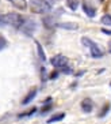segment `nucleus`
<instances>
[{"mask_svg": "<svg viewBox=\"0 0 111 124\" xmlns=\"http://www.w3.org/2000/svg\"><path fill=\"white\" fill-rule=\"evenodd\" d=\"M0 22H3V19H1V15H0Z\"/></svg>", "mask_w": 111, "mask_h": 124, "instance_id": "nucleus-24", "label": "nucleus"}, {"mask_svg": "<svg viewBox=\"0 0 111 124\" xmlns=\"http://www.w3.org/2000/svg\"><path fill=\"white\" fill-rule=\"evenodd\" d=\"M35 97H37V89H31V90L29 91V94L25 97V100L22 101V104H23V105H27V104H30Z\"/></svg>", "mask_w": 111, "mask_h": 124, "instance_id": "nucleus-9", "label": "nucleus"}, {"mask_svg": "<svg viewBox=\"0 0 111 124\" xmlns=\"http://www.w3.org/2000/svg\"><path fill=\"white\" fill-rule=\"evenodd\" d=\"M15 8H18V10H22V11H25L26 8H27V1L26 0H8Z\"/></svg>", "mask_w": 111, "mask_h": 124, "instance_id": "nucleus-8", "label": "nucleus"}, {"mask_svg": "<svg viewBox=\"0 0 111 124\" xmlns=\"http://www.w3.org/2000/svg\"><path fill=\"white\" fill-rule=\"evenodd\" d=\"M102 33H104V34H107V36H111V30H108V29H102Z\"/></svg>", "mask_w": 111, "mask_h": 124, "instance_id": "nucleus-21", "label": "nucleus"}, {"mask_svg": "<svg viewBox=\"0 0 111 124\" xmlns=\"http://www.w3.org/2000/svg\"><path fill=\"white\" fill-rule=\"evenodd\" d=\"M102 23L104 26H111V15L110 14H106L102 16Z\"/></svg>", "mask_w": 111, "mask_h": 124, "instance_id": "nucleus-15", "label": "nucleus"}, {"mask_svg": "<svg viewBox=\"0 0 111 124\" xmlns=\"http://www.w3.org/2000/svg\"><path fill=\"white\" fill-rule=\"evenodd\" d=\"M68 57L64 55H56L50 59V63L54 68H62V67L68 66Z\"/></svg>", "mask_w": 111, "mask_h": 124, "instance_id": "nucleus-6", "label": "nucleus"}, {"mask_svg": "<svg viewBox=\"0 0 111 124\" xmlns=\"http://www.w3.org/2000/svg\"><path fill=\"white\" fill-rule=\"evenodd\" d=\"M35 29H37V23L34 22V21H31V19H29V21H25V22H23V25L20 26L19 30H20L23 34L31 37L33 33L35 31Z\"/></svg>", "mask_w": 111, "mask_h": 124, "instance_id": "nucleus-4", "label": "nucleus"}, {"mask_svg": "<svg viewBox=\"0 0 111 124\" xmlns=\"http://www.w3.org/2000/svg\"><path fill=\"white\" fill-rule=\"evenodd\" d=\"M30 8L35 14H49L52 12V4L47 0H31L30 1Z\"/></svg>", "mask_w": 111, "mask_h": 124, "instance_id": "nucleus-1", "label": "nucleus"}, {"mask_svg": "<svg viewBox=\"0 0 111 124\" xmlns=\"http://www.w3.org/2000/svg\"><path fill=\"white\" fill-rule=\"evenodd\" d=\"M35 45H37V52H38V57L42 60V62H46V56H45V52H43V48L42 45L38 42V41H35Z\"/></svg>", "mask_w": 111, "mask_h": 124, "instance_id": "nucleus-12", "label": "nucleus"}, {"mask_svg": "<svg viewBox=\"0 0 111 124\" xmlns=\"http://www.w3.org/2000/svg\"><path fill=\"white\" fill-rule=\"evenodd\" d=\"M110 106H111L110 104H107L106 106H103V110H102V112L99 113V117H104V116H106V115L108 113V109H110Z\"/></svg>", "mask_w": 111, "mask_h": 124, "instance_id": "nucleus-17", "label": "nucleus"}, {"mask_svg": "<svg viewBox=\"0 0 111 124\" xmlns=\"http://www.w3.org/2000/svg\"><path fill=\"white\" fill-rule=\"evenodd\" d=\"M61 70V72H64V74H72V68L69 66H65V67H62V68H60Z\"/></svg>", "mask_w": 111, "mask_h": 124, "instance_id": "nucleus-19", "label": "nucleus"}, {"mask_svg": "<svg viewBox=\"0 0 111 124\" xmlns=\"http://www.w3.org/2000/svg\"><path fill=\"white\" fill-rule=\"evenodd\" d=\"M50 108H52V106H45V108L42 109V113H45V112H49V110H50Z\"/></svg>", "mask_w": 111, "mask_h": 124, "instance_id": "nucleus-22", "label": "nucleus"}, {"mask_svg": "<svg viewBox=\"0 0 111 124\" xmlns=\"http://www.w3.org/2000/svg\"><path fill=\"white\" fill-rule=\"evenodd\" d=\"M100 1H104V0H100Z\"/></svg>", "mask_w": 111, "mask_h": 124, "instance_id": "nucleus-25", "label": "nucleus"}, {"mask_svg": "<svg viewBox=\"0 0 111 124\" xmlns=\"http://www.w3.org/2000/svg\"><path fill=\"white\" fill-rule=\"evenodd\" d=\"M66 6L71 8L72 11H76L79 7V0H66Z\"/></svg>", "mask_w": 111, "mask_h": 124, "instance_id": "nucleus-14", "label": "nucleus"}, {"mask_svg": "<svg viewBox=\"0 0 111 124\" xmlns=\"http://www.w3.org/2000/svg\"><path fill=\"white\" fill-rule=\"evenodd\" d=\"M58 75H60V71H54V72L50 74V77H49V78H50V79H56Z\"/></svg>", "mask_w": 111, "mask_h": 124, "instance_id": "nucleus-20", "label": "nucleus"}, {"mask_svg": "<svg viewBox=\"0 0 111 124\" xmlns=\"http://www.w3.org/2000/svg\"><path fill=\"white\" fill-rule=\"evenodd\" d=\"M6 46H7V40H6L4 37L0 36V51H3Z\"/></svg>", "mask_w": 111, "mask_h": 124, "instance_id": "nucleus-18", "label": "nucleus"}, {"mask_svg": "<svg viewBox=\"0 0 111 124\" xmlns=\"http://www.w3.org/2000/svg\"><path fill=\"white\" fill-rule=\"evenodd\" d=\"M108 52H111V42H108Z\"/></svg>", "mask_w": 111, "mask_h": 124, "instance_id": "nucleus-23", "label": "nucleus"}, {"mask_svg": "<svg viewBox=\"0 0 111 124\" xmlns=\"http://www.w3.org/2000/svg\"><path fill=\"white\" fill-rule=\"evenodd\" d=\"M81 109L84 110L85 113L92 112V109H93L92 100H91V98H84V100H83V101H81Z\"/></svg>", "mask_w": 111, "mask_h": 124, "instance_id": "nucleus-7", "label": "nucleus"}, {"mask_svg": "<svg viewBox=\"0 0 111 124\" xmlns=\"http://www.w3.org/2000/svg\"><path fill=\"white\" fill-rule=\"evenodd\" d=\"M1 19H3V23L12 26L15 29H20V26L25 22V18L16 12H8L6 15H1Z\"/></svg>", "mask_w": 111, "mask_h": 124, "instance_id": "nucleus-2", "label": "nucleus"}, {"mask_svg": "<svg viewBox=\"0 0 111 124\" xmlns=\"http://www.w3.org/2000/svg\"><path fill=\"white\" fill-rule=\"evenodd\" d=\"M56 14L53 15H49V16H45V18L42 19L43 25L46 26L47 29H52V27H54V26H57V22H56V18H57V15H62V8H58V10H56Z\"/></svg>", "mask_w": 111, "mask_h": 124, "instance_id": "nucleus-5", "label": "nucleus"}, {"mask_svg": "<svg viewBox=\"0 0 111 124\" xmlns=\"http://www.w3.org/2000/svg\"><path fill=\"white\" fill-rule=\"evenodd\" d=\"M81 42L84 44V46H87L88 49H90L91 56H92V57H95V59L103 57V52H102V49L98 46V45L95 44L92 40H90L88 37H83V38H81Z\"/></svg>", "mask_w": 111, "mask_h": 124, "instance_id": "nucleus-3", "label": "nucleus"}, {"mask_svg": "<svg viewBox=\"0 0 111 124\" xmlns=\"http://www.w3.org/2000/svg\"><path fill=\"white\" fill-rule=\"evenodd\" d=\"M65 117V113H57V115H54V116H52L49 120H47V123L50 124V123H56V121H60L62 120Z\"/></svg>", "mask_w": 111, "mask_h": 124, "instance_id": "nucleus-13", "label": "nucleus"}, {"mask_svg": "<svg viewBox=\"0 0 111 124\" xmlns=\"http://www.w3.org/2000/svg\"><path fill=\"white\" fill-rule=\"evenodd\" d=\"M37 112V108H31V109L29 110V112H23V113H19L18 117H27V116H31V115H34V113Z\"/></svg>", "mask_w": 111, "mask_h": 124, "instance_id": "nucleus-16", "label": "nucleus"}, {"mask_svg": "<svg viewBox=\"0 0 111 124\" xmlns=\"http://www.w3.org/2000/svg\"><path fill=\"white\" fill-rule=\"evenodd\" d=\"M81 7H83V11L85 12V14L88 15L90 18H93V16L96 15V11H95V8L90 7V6H88L87 3H83V6H81Z\"/></svg>", "mask_w": 111, "mask_h": 124, "instance_id": "nucleus-11", "label": "nucleus"}, {"mask_svg": "<svg viewBox=\"0 0 111 124\" xmlns=\"http://www.w3.org/2000/svg\"><path fill=\"white\" fill-rule=\"evenodd\" d=\"M57 27L66 29V30H76L79 26H77V23H73V22H62V23H57Z\"/></svg>", "mask_w": 111, "mask_h": 124, "instance_id": "nucleus-10", "label": "nucleus"}]
</instances>
